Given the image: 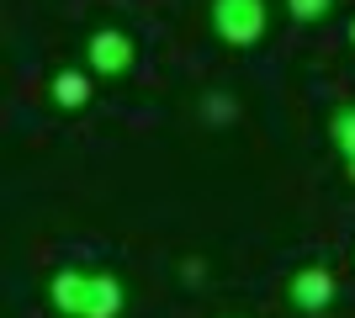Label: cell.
I'll return each instance as SVG.
<instances>
[{"label":"cell","mask_w":355,"mask_h":318,"mask_svg":"<svg viewBox=\"0 0 355 318\" xmlns=\"http://www.w3.org/2000/svg\"><path fill=\"white\" fill-rule=\"evenodd\" d=\"M207 27L228 48H254L270 32V0H207Z\"/></svg>","instance_id":"obj_2"},{"label":"cell","mask_w":355,"mask_h":318,"mask_svg":"<svg viewBox=\"0 0 355 318\" xmlns=\"http://www.w3.org/2000/svg\"><path fill=\"white\" fill-rule=\"evenodd\" d=\"M345 170H350V181H355V159H350V165H345Z\"/></svg>","instance_id":"obj_11"},{"label":"cell","mask_w":355,"mask_h":318,"mask_svg":"<svg viewBox=\"0 0 355 318\" xmlns=\"http://www.w3.org/2000/svg\"><path fill=\"white\" fill-rule=\"evenodd\" d=\"M334 297H340V276L329 271L324 260H308V265H297V271L286 276V303L302 318H324L329 308H334Z\"/></svg>","instance_id":"obj_3"},{"label":"cell","mask_w":355,"mask_h":318,"mask_svg":"<svg viewBox=\"0 0 355 318\" xmlns=\"http://www.w3.org/2000/svg\"><path fill=\"white\" fill-rule=\"evenodd\" d=\"M282 11L292 16L297 27H318V21L334 16V0H282Z\"/></svg>","instance_id":"obj_7"},{"label":"cell","mask_w":355,"mask_h":318,"mask_svg":"<svg viewBox=\"0 0 355 318\" xmlns=\"http://www.w3.org/2000/svg\"><path fill=\"white\" fill-rule=\"evenodd\" d=\"M234 112H239V101L228 91H207L202 96V117L207 122H234Z\"/></svg>","instance_id":"obj_8"},{"label":"cell","mask_w":355,"mask_h":318,"mask_svg":"<svg viewBox=\"0 0 355 318\" xmlns=\"http://www.w3.org/2000/svg\"><path fill=\"white\" fill-rule=\"evenodd\" d=\"M48 308L59 318H122L128 313V281L117 271H106V265H59V271L48 276L43 287Z\"/></svg>","instance_id":"obj_1"},{"label":"cell","mask_w":355,"mask_h":318,"mask_svg":"<svg viewBox=\"0 0 355 318\" xmlns=\"http://www.w3.org/2000/svg\"><path fill=\"white\" fill-rule=\"evenodd\" d=\"M48 101L59 106V112H85V106L96 101V75H90L85 64H64V69H53V80H48Z\"/></svg>","instance_id":"obj_5"},{"label":"cell","mask_w":355,"mask_h":318,"mask_svg":"<svg viewBox=\"0 0 355 318\" xmlns=\"http://www.w3.org/2000/svg\"><path fill=\"white\" fill-rule=\"evenodd\" d=\"M329 143H334V154L345 165L355 159V101H340L329 112Z\"/></svg>","instance_id":"obj_6"},{"label":"cell","mask_w":355,"mask_h":318,"mask_svg":"<svg viewBox=\"0 0 355 318\" xmlns=\"http://www.w3.org/2000/svg\"><path fill=\"white\" fill-rule=\"evenodd\" d=\"M180 276H186V281L196 287V281H202V260H186V265H180Z\"/></svg>","instance_id":"obj_9"},{"label":"cell","mask_w":355,"mask_h":318,"mask_svg":"<svg viewBox=\"0 0 355 318\" xmlns=\"http://www.w3.org/2000/svg\"><path fill=\"white\" fill-rule=\"evenodd\" d=\"M350 48H355V16H350Z\"/></svg>","instance_id":"obj_10"},{"label":"cell","mask_w":355,"mask_h":318,"mask_svg":"<svg viewBox=\"0 0 355 318\" xmlns=\"http://www.w3.org/2000/svg\"><path fill=\"white\" fill-rule=\"evenodd\" d=\"M133 64H138L133 32H122V27H96V32L85 37V69H90L96 80H122Z\"/></svg>","instance_id":"obj_4"}]
</instances>
